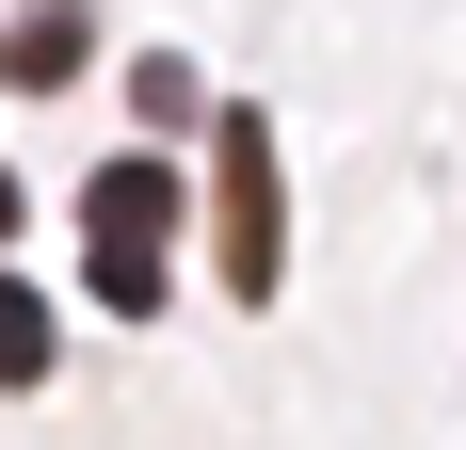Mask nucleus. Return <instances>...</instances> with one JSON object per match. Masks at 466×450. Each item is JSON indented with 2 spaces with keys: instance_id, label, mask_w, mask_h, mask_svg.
I'll use <instances>...</instances> for the list:
<instances>
[{
  "instance_id": "f257e3e1",
  "label": "nucleus",
  "mask_w": 466,
  "mask_h": 450,
  "mask_svg": "<svg viewBox=\"0 0 466 450\" xmlns=\"http://www.w3.org/2000/svg\"><path fill=\"white\" fill-rule=\"evenodd\" d=\"M209 241H226V290H241V306H274V273H289V193H274V129H258V113L209 129Z\"/></svg>"
},
{
  "instance_id": "39448f33",
  "label": "nucleus",
  "mask_w": 466,
  "mask_h": 450,
  "mask_svg": "<svg viewBox=\"0 0 466 450\" xmlns=\"http://www.w3.org/2000/svg\"><path fill=\"white\" fill-rule=\"evenodd\" d=\"M16 210H33V193H16V178H0V241H16Z\"/></svg>"
},
{
  "instance_id": "f03ea898",
  "label": "nucleus",
  "mask_w": 466,
  "mask_h": 450,
  "mask_svg": "<svg viewBox=\"0 0 466 450\" xmlns=\"http://www.w3.org/2000/svg\"><path fill=\"white\" fill-rule=\"evenodd\" d=\"M81 225H96V306L145 322V306H161V225H177V178H161V161H113V178L81 193Z\"/></svg>"
},
{
  "instance_id": "7ed1b4c3",
  "label": "nucleus",
  "mask_w": 466,
  "mask_h": 450,
  "mask_svg": "<svg viewBox=\"0 0 466 450\" xmlns=\"http://www.w3.org/2000/svg\"><path fill=\"white\" fill-rule=\"evenodd\" d=\"M81 48H96V16H81V0H48V16H16V33H0V97H48L65 65H81Z\"/></svg>"
},
{
  "instance_id": "20e7f679",
  "label": "nucleus",
  "mask_w": 466,
  "mask_h": 450,
  "mask_svg": "<svg viewBox=\"0 0 466 450\" xmlns=\"http://www.w3.org/2000/svg\"><path fill=\"white\" fill-rule=\"evenodd\" d=\"M48 370V290H0V386H33Z\"/></svg>"
}]
</instances>
